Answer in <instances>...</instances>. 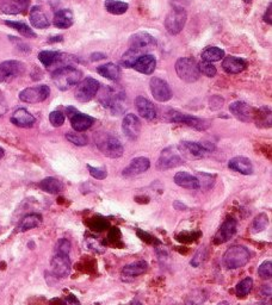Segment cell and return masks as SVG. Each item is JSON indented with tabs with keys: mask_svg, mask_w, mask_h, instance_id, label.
Returning a JSON list of instances; mask_svg holds the SVG:
<instances>
[{
	"mask_svg": "<svg viewBox=\"0 0 272 305\" xmlns=\"http://www.w3.org/2000/svg\"><path fill=\"white\" fill-rule=\"evenodd\" d=\"M51 79L60 91H67L80 83L82 72L78 71L77 68H73V67H62V68L56 69L51 74Z\"/></svg>",
	"mask_w": 272,
	"mask_h": 305,
	"instance_id": "6da1fadb",
	"label": "cell"
},
{
	"mask_svg": "<svg viewBox=\"0 0 272 305\" xmlns=\"http://www.w3.org/2000/svg\"><path fill=\"white\" fill-rule=\"evenodd\" d=\"M95 144L99 152L110 159H118L123 155L124 148L120 139L115 137L114 135L108 132H103L97 135L95 137Z\"/></svg>",
	"mask_w": 272,
	"mask_h": 305,
	"instance_id": "7a4b0ae2",
	"label": "cell"
},
{
	"mask_svg": "<svg viewBox=\"0 0 272 305\" xmlns=\"http://www.w3.org/2000/svg\"><path fill=\"white\" fill-rule=\"evenodd\" d=\"M251 254L247 248L242 246H233L225 253L224 265L228 269H236L244 267L250 261Z\"/></svg>",
	"mask_w": 272,
	"mask_h": 305,
	"instance_id": "3957f363",
	"label": "cell"
},
{
	"mask_svg": "<svg viewBox=\"0 0 272 305\" xmlns=\"http://www.w3.org/2000/svg\"><path fill=\"white\" fill-rule=\"evenodd\" d=\"M176 72L177 75L183 81L186 83H195L199 79L198 63L190 57H181L176 62Z\"/></svg>",
	"mask_w": 272,
	"mask_h": 305,
	"instance_id": "277c9868",
	"label": "cell"
},
{
	"mask_svg": "<svg viewBox=\"0 0 272 305\" xmlns=\"http://www.w3.org/2000/svg\"><path fill=\"white\" fill-rule=\"evenodd\" d=\"M187 19V13L181 6H173L165 19V28L171 35H178L183 30Z\"/></svg>",
	"mask_w": 272,
	"mask_h": 305,
	"instance_id": "5b68a950",
	"label": "cell"
},
{
	"mask_svg": "<svg viewBox=\"0 0 272 305\" xmlns=\"http://www.w3.org/2000/svg\"><path fill=\"white\" fill-rule=\"evenodd\" d=\"M99 83L93 78H85L78 86L75 91V98L80 103H86V101L92 100L94 95L99 91Z\"/></svg>",
	"mask_w": 272,
	"mask_h": 305,
	"instance_id": "8992f818",
	"label": "cell"
},
{
	"mask_svg": "<svg viewBox=\"0 0 272 305\" xmlns=\"http://www.w3.org/2000/svg\"><path fill=\"white\" fill-rule=\"evenodd\" d=\"M50 94V88L47 85H39L34 87H28L19 93V99L24 103L36 104L45 101Z\"/></svg>",
	"mask_w": 272,
	"mask_h": 305,
	"instance_id": "52a82bcc",
	"label": "cell"
},
{
	"mask_svg": "<svg viewBox=\"0 0 272 305\" xmlns=\"http://www.w3.org/2000/svg\"><path fill=\"white\" fill-rule=\"evenodd\" d=\"M25 67L22 62L16 60H8L0 63V83H10L17 77L23 74Z\"/></svg>",
	"mask_w": 272,
	"mask_h": 305,
	"instance_id": "ba28073f",
	"label": "cell"
},
{
	"mask_svg": "<svg viewBox=\"0 0 272 305\" xmlns=\"http://www.w3.org/2000/svg\"><path fill=\"white\" fill-rule=\"evenodd\" d=\"M184 160L179 154L176 152V149L173 147H169L166 149L163 150L160 158H159L157 162L158 170L161 171H167L171 168H175L183 165Z\"/></svg>",
	"mask_w": 272,
	"mask_h": 305,
	"instance_id": "9c48e42d",
	"label": "cell"
},
{
	"mask_svg": "<svg viewBox=\"0 0 272 305\" xmlns=\"http://www.w3.org/2000/svg\"><path fill=\"white\" fill-rule=\"evenodd\" d=\"M169 120L171 122H176V123H181L184 126L193 128L195 130H207V128L210 126L209 122L201 120V118L195 117V116L184 115V113H179L176 111H171Z\"/></svg>",
	"mask_w": 272,
	"mask_h": 305,
	"instance_id": "30bf717a",
	"label": "cell"
},
{
	"mask_svg": "<svg viewBox=\"0 0 272 305\" xmlns=\"http://www.w3.org/2000/svg\"><path fill=\"white\" fill-rule=\"evenodd\" d=\"M179 153L181 154V156L189 159V160H198L203 159L207 155L209 149L205 148L202 144L196 143V142H189V141H181L179 143L178 148Z\"/></svg>",
	"mask_w": 272,
	"mask_h": 305,
	"instance_id": "8fae6325",
	"label": "cell"
},
{
	"mask_svg": "<svg viewBox=\"0 0 272 305\" xmlns=\"http://www.w3.org/2000/svg\"><path fill=\"white\" fill-rule=\"evenodd\" d=\"M149 87L153 98L160 103H166L172 98V89H171L169 84L160 78H152Z\"/></svg>",
	"mask_w": 272,
	"mask_h": 305,
	"instance_id": "7c38bea8",
	"label": "cell"
},
{
	"mask_svg": "<svg viewBox=\"0 0 272 305\" xmlns=\"http://www.w3.org/2000/svg\"><path fill=\"white\" fill-rule=\"evenodd\" d=\"M124 91L122 88H116V87H104L102 93L99 95V99L103 105L110 109H117L122 100H124Z\"/></svg>",
	"mask_w": 272,
	"mask_h": 305,
	"instance_id": "4fadbf2b",
	"label": "cell"
},
{
	"mask_svg": "<svg viewBox=\"0 0 272 305\" xmlns=\"http://www.w3.org/2000/svg\"><path fill=\"white\" fill-rule=\"evenodd\" d=\"M129 43L132 50H135L137 51V53L142 54L143 51H147L149 50V49L155 48V45H157V40L147 33H137L135 34L134 36H132Z\"/></svg>",
	"mask_w": 272,
	"mask_h": 305,
	"instance_id": "5bb4252c",
	"label": "cell"
},
{
	"mask_svg": "<svg viewBox=\"0 0 272 305\" xmlns=\"http://www.w3.org/2000/svg\"><path fill=\"white\" fill-rule=\"evenodd\" d=\"M236 231H238V222H236V219H227L220 226L218 234L214 237V243L215 245H222V243L227 242L236 234Z\"/></svg>",
	"mask_w": 272,
	"mask_h": 305,
	"instance_id": "9a60e30c",
	"label": "cell"
},
{
	"mask_svg": "<svg viewBox=\"0 0 272 305\" xmlns=\"http://www.w3.org/2000/svg\"><path fill=\"white\" fill-rule=\"evenodd\" d=\"M122 129L127 137L132 139V141H135V139L138 138L141 133V122L134 113H128L123 118Z\"/></svg>",
	"mask_w": 272,
	"mask_h": 305,
	"instance_id": "2e32d148",
	"label": "cell"
},
{
	"mask_svg": "<svg viewBox=\"0 0 272 305\" xmlns=\"http://www.w3.org/2000/svg\"><path fill=\"white\" fill-rule=\"evenodd\" d=\"M229 111L235 118L241 122H251L254 120V111L248 104L244 101H234L229 105Z\"/></svg>",
	"mask_w": 272,
	"mask_h": 305,
	"instance_id": "e0dca14e",
	"label": "cell"
},
{
	"mask_svg": "<svg viewBox=\"0 0 272 305\" xmlns=\"http://www.w3.org/2000/svg\"><path fill=\"white\" fill-rule=\"evenodd\" d=\"M51 269L54 275L59 278H66L71 272V260L68 255L56 254L51 259Z\"/></svg>",
	"mask_w": 272,
	"mask_h": 305,
	"instance_id": "ac0fdd59",
	"label": "cell"
},
{
	"mask_svg": "<svg viewBox=\"0 0 272 305\" xmlns=\"http://www.w3.org/2000/svg\"><path fill=\"white\" fill-rule=\"evenodd\" d=\"M150 167V162L147 158H143V156H140V158H136L133 160L132 162L122 171V175L127 176H135L138 175V174H142L148 171V168Z\"/></svg>",
	"mask_w": 272,
	"mask_h": 305,
	"instance_id": "d6986e66",
	"label": "cell"
},
{
	"mask_svg": "<svg viewBox=\"0 0 272 305\" xmlns=\"http://www.w3.org/2000/svg\"><path fill=\"white\" fill-rule=\"evenodd\" d=\"M29 0H0V11L5 14H19L27 11Z\"/></svg>",
	"mask_w": 272,
	"mask_h": 305,
	"instance_id": "ffe728a7",
	"label": "cell"
},
{
	"mask_svg": "<svg viewBox=\"0 0 272 305\" xmlns=\"http://www.w3.org/2000/svg\"><path fill=\"white\" fill-rule=\"evenodd\" d=\"M135 107L136 110H137V112L140 113L141 117L147 121L154 120L155 116H157V110H155L154 104L144 97L136 98Z\"/></svg>",
	"mask_w": 272,
	"mask_h": 305,
	"instance_id": "44dd1931",
	"label": "cell"
},
{
	"mask_svg": "<svg viewBox=\"0 0 272 305\" xmlns=\"http://www.w3.org/2000/svg\"><path fill=\"white\" fill-rule=\"evenodd\" d=\"M148 269V263L144 260L135 261V262L126 265L122 269V279L124 280H132L138 275L143 274Z\"/></svg>",
	"mask_w": 272,
	"mask_h": 305,
	"instance_id": "7402d4cb",
	"label": "cell"
},
{
	"mask_svg": "<svg viewBox=\"0 0 272 305\" xmlns=\"http://www.w3.org/2000/svg\"><path fill=\"white\" fill-rule=\"evenodd\" d=\"M155 67H157V61H155V57L149 54H146V55H142V56H140L137 60H136L134 66H133V68H134L136 72H138V73L149 75L154 72Z\"/></svg>",
	"mask_w": 272,
	"mask_h": 305,
	"instance_id": "603a6c76",
	"label": "cell"
},
{
	"mask_svg": "<svg viewBox=\"0 0 272 305\" xmlns=\"http://www.w3.org/2000/svg\"><path fill=\"white\" fill-rule=\"evenodd\" d=\"M69 120H71L72 128H73L77 132L86 131V130L90 129L94 123V120L91 116H88L85 115V113L80 112H75Z\"/></svg>",
	"mask_w": 272,
	"mask_h": 305,
	"instance_id": "cb8c5ba5",
	"label": "cell"
},
{
	"mask_svg": "<svg viewBox=\"0 0 272 305\" xmlns=\"http://www.w3.org/2000/svg\"><path fill=\"white\" fill-rule=\"evenodd\" d=\"M228 167L230 170L239 172L244 175H251L253 173V165L250 161V159L245 158V156H235L228 162Z\"/></svg>",
	"mask_w": 272,
	"mask_h": 305,
	"instance_id": "d4e9b609",
	"label": "cell"
},
{
	"mask_svg": "<svg viewBox=\"0 0 272 305\" xmlns=\"http://www.w3.org/2000/svg\"><path fill=\"white\" fill-rule=\"evenodd\" d=\"M11 122L14 124V126L19 127V128H30L35 124V117L31 115L28 110L25 109H17L16 111L13 112L12 117H11Z\"/></svg>",
	"mask_w": 272,
	"mask_h": 305,
	"instance_id": "484cf974",
	"label": "cell"
},
{
	"mask_svg": "<svg viewBox=\"0 0 272 305\" xmlns=\"http://www.w3.org/2000/svg\"><path fill=\"white\" fill-rule=\"evenodd\" d=\"M175 182L178 186L183 188H187V190H198L199 188V181L197 176L192 175V174L187 172H178L175 175Z\"/></svg>",
	"mask_w": 272,
	"mask_h": 305,
	"instance_id": "4316f807",
	"label": "cell"
},
{
	"mask_svg": "<svg viewBox=\"0 0 272 305\" xmlns=\"http://www.w3.org/2000/svg\"><path fill=\"white\" fill-rule=\"evenodd\" d=\"M246 67H247V62H246L245 60L239 59V57L235 56L226 57L224 62H222V68L229 74L241 73L242 71H245Z\"/></svg>",
	"mask_w": 272,
	"mask_h": 305,
	"instance_id": "83f0119b",
	"label": "cell"
},
{
	"mask_svg": "<svg viewBox=\"0 0 272 305\" xmlns=\"http://www.w3.org/2000/svg\"><path fill=\"white\" fill-rule=\"evenodd\" d=\"M73 13L71 10H60L55 13L54 25L59 29H68L73 25Z\"/></svg>",
	"mask_w": 272,
	"mask_h": 305,
	"instance_id": "f1b7e54d",
	"label": "cell"
},
{
	"mask_svg": "<svg viewBox=\"0 0 272 305\" xmlns=\"http://www.w3.org/2000/svg\"><path fill=\"white\" fill-rule=\"evenodd\" d=\"M98 74L102 77L106 78V79L117 81L121 78V68L115 63H104V65L97 67Z\"/></svg>",
	"mask_w": 272,
	"mask_h": 305,
	"instance_id": "f546056e",
	"label": "cell"
},
{
	"mask_svg": "<svg viewBox=\"0 0 272 305\" xmlns=\"http://www.w3.org/2000/svg\"><path fill=\"white\" fill-rule=\"evenodd\" d=\"M41 223H42L41 215L30 214V215H27V216L21 220V223H19L18 228L17 229H18V231H28V230H30V229L40 226Z\"/></svg>",
	"mask_w": 272,
	"mask_h": 305,
	"instance_id": "4dcf8cb0",
	"label": "cell"
},
{
	"mask_svg": "<svg viewBox=\"0 0 272 305\" xmlns=\"http://www.w3.org/2000/svg\"><path fill=\"white\" fill-rule=\"evenodd\" d=\"M40 188L45 191V192L56 194L63 190V184L60 180L49 176V178L43 179L42 181L40 182Z\"/></svg>",
	"mask_w": 272,
	"mask_h": 305,
	"instance_id": "1f68e13d",
	"label": "cell"
},
{
	"mask_svg": "<svg viewBox=\"0 0 272 305\" xmlns=\"http://www.w3.org/2000/svg\"><path fill=\"white\" fill-rule=\"evenodd\" d=\"M30 23L34 28L45 29L49 27V20L39 7H34L30 12Z\"/></svg>",
	"mask_w": 272,
	"mask_h": 305,
	"instance_id": "d6a6232c",
	"label": "cell"
},
{
	"mask_svg": "<svg viewBox=\"0 0 272 305\" xmlns=\"http://www.w3.org/2000/svg\"><path fill=\"white\" fill-rule=\"evenodd\" d=\"M5 24H6L7 27L14 29L16 31H18L22 36L28 37V39H35V37H36V34L34 33L33 29L29 27L28 24H25V23L12 22V20H5Z\"/></svg>",
	"mask_w": 272,
	"mask_h": 305,
	"instance_id": "836d02e7",
	"label": "cell"
},
{
	"mask_svg": "<svg viewBox=\"0 0 272 305\" xmlns=\"http://www.w3.org/2000/svg\"><path fill=\"white\" fill-rule=\"evenodd\" d=\"M225 51L222 49L218 48V46H211V48L205 49L202 53V61L205 62H215V61H220L224 59Z\"/></svg>",
	"mask_w": 272,
	"mask_h": 305,
	"instance_id": "e575fe53",
	"label": "cell"
},
{
	"mask_svg": "<svg viewBox=\"0 0 272 305\" xmlns=\"http://www.w3.org/2000/svg\"><path fill=\"white\" fill-rule=\"evenodd\" d=\"M105 8L106 11L112 14H123L128 10V4L127 2L120 1V0H105Z\"/></svg>",
	"mask_w": 272,
	"mask_h": 305,
	"instance_id": "d590c367",
	"label": "cell"
},
{
	"mask_svg": "<svg viewBox=\"0 0 272 305\" xmlns=\"http://www.w3.org/2000/svg\"><path fill=\"white\" fill-rule=\"evenodd\" d=\"M61 56H62V55H61V53H59V51L43 50L39 54V60L43 66L49 67V66L53 65V63L57 62V61L61 59Z\"/></svg>",
	"mask_w": 272,
	"mask_h": 305,
	"instance_id": "8d00e7d4",
	"label": "cell"
},
{
	"mask_svg": "<svg viewBox=\"0 0 272 305\" xmlns=\"http://www.w3.org/2000/svg\"><path fill=\"white\" fill-rule=\"evenodd\" d=\"M256 124L260 128L271 127V111L269 109H260L254 113Z\"/></svg>",
	"mask_w": 272,
	"mask_h": 305,
	"instance_id": "74e56055",
	"label": "cell"
},
{
	"mask_svg": "<svg viewBox=\"0 0 272 305\" xmlns=\"http://www.w3.org/2000/svg\"><path fill=\"white\" fill-rule=\"evenodd\" d=\"M207 301V293L203 290H195L187 296L186 305H201Z\"/></svg>",
	"mask_w": 272,
	"mask_h": 305,
	"instance_id": "f35d334b",
	"label": "cell"
},
{
	"mask_svg": "<svg viewBox=\"0 0 272 305\" xmlns=\"http://www.w3.org/2000/svg\"><path fill=\"white\" fill-rule=\"evenodd\" d=\"M140 56H142V54L129 49L127 53H124L122 59H121V65H122L123 67H126V68H133V66H134L136 60H137Z\"/></svg>",
	"mask_w": 272,
	"mask_h": 305,
	"instance_id": "ab89813d",
	"label": "cell"
},
{
	"mask_svg": "<svg viewBox=\"0 0 272 305\" xmlns=\"http://www.w3.org/2000/svg\"><path fill=\"white\" fill-rule=\"evenodd\" d=\"M252 287H253V280H252L251 278L242 279L240 283H238V285H236V295H238L239 297H245V296H247L248 293L251 292Z\"/></svg>",
	"mask_w": 272,
	"mask_h": 305,
	"instance_id": "60d3db41",
	"label": "cell"
},
{
	"mask_svg": "<svg viewBox=\"0 0 272 305\" xmlns=\"http://www.w3.org/2000/svg\"><path fill=\"white\" fill-rule=\"evenodd\" d=\"M269 224V218L265 214H260L256 217L252 223V232H260L263 231L264 229H266V226Z\"/></svg>",
	"mask_w": 272,
	"mask_h": 305,
	"instance_id": "b9f144b4",
	"label": "cell"
},
{
	"mask_svg": "<svg viewBox=\"0 0 272 305\" xmlns=\"http://www.w3.org/2000/svg\"><path fill=\"white\" fill-rule=\"evenodd\" d=\"M66 138H67L71 143H73L75 144V146H79V147L86 146V144L89 143L88 137H86L85 135H83V133L77 132V131L67 132L66 133Z\"/></svg>",
	"mask_w": 272,
	"mask_h": 305,
	"instance_id": "7bdbcfd3",
	"label": "cell"
},
{
	"mask_svg": "<svg viewBox=\"0 0 272 305\" xmlns=\"http://www.w3.org/2000/svg\"><path fill=\"white\" fill-rule=\"evenodd\" d=\"M207 257H208L207 248H205V247H201V248L196 252V254L193 255L192 260H191V265H192L193 267L202 266L205 259H207Z\"/></svg>",
	"mask_w": 272,
	"mask_h": 305,
	"instance_id": "ee69618b",
	"label": "cell"
},
{
	"mask_svg": "<svg viewBox=\"0 0 272 305\" xmlns=\"http://www.w3.org/2000/svg\"><path fill=\"white\" fill-rule=\"evenodd\" d=\"M198 69H199V73L205 75V77L213 78L216 75L215 66L211 65L210 62H205V61H202V62L198 63Z\"/></svg>",
	"mask_w": 272,
	"mask_h": 305,
	"instance_id": "f6af8a7d",
	"label": "cell"
},
{
	"mask_svg": "<svg viewBox=\"0 0 272 305\" xmlns=\"http://www.w3.org/2000/svg\"><path fill=\"white\" fill-rule=\"evenodd\" d=\"M65 115L61 111H53L49 115V122L51 123V126L55 128H59L63 126L65 123Z\"/></svg>",
	"mask_w": 272,
	"mask_h": 305,
	"instance_id": "bcb514c9",
	"label": "cell"
},
{
	"mask_svg": "<svg viewBox=\"0 0 272 305\" xmlns=\"http://www.w3.org/2000/svg\"><path fill=\"white\" fill-rule=\"evenodd\" d=\"M258 274L262 279H271L272 275V263L271 261H265L258 268Z\"/></svg>",
	"mask_w": 272,
	"mask_h": 305,
	"instance_id": "7dc6e473",
	"label": "cell"
},
{
	"mask_svg": "<svg viewBox=\"0 0 272 305\" xmlns=\"http://www.w3.org/2000/svg\"><path fill=\"white\" fill-rule=\"evenodd\" d=\"M71 251V242L66 239H61L57 241L56 243V254H65L68 255Z\"/></svg>",
	"mask_w": 272,
	"mask_h": 305,
	"instance_id": "c3c4849f",
	"label": "cell"
},
{
	"mask_svg": "<svg viewBox=\"0 0 272 305\" xmlns=\"http://www.w3.org/2000/svg\"><path fill=\"white\" fill-rule=\"evenodd\" d=\"M90 226L95 231H102L105 230L106 228H109V223L103 218H93L92 222L90 223Z\"/></svg>",
	"mask_w": 272,
	"mask_h": 305,
	"instance_id": "681fc988",
	"label": "cell"
},
{
	"mask_svg": "<svg viewBox=\"0 0 272 305\" xmlns=\"http://www.w3.org/2000/svg\"><path fill=\"white\" fill-rule=\"evenodd\" d=\"M89 171H90V174H91L92 176H93L94 179H98V180H103L105 179L106 176H108V172H106L104 168H95V167H92V166H88Z\"/></svg>",
	"mask_w": 272,
	"mask_h": 305,
	"instance_id": "f907efd6",
	"label": "cell"
},
{
	"mask_svg": "<svg viewBox=\"0 0 272 305\" xmlns=\"http://www.w3.org/2000/svg\"><path fill=\"white\" fill-rule=\"evenodd\" d=\"M222 105H224V98L219 97V95H214L209 99V106L213 110H219L221 109Z\"/></svg>",
	"mask_w": 272,
	"mask_h": 305,
	"instance_id": "816d5d0a",
	"label": "cell"
},
{
	"mask_svg": "<svg viewBox=\"0 0 272 305\" xmlns=\"http://www.w3.org/2000/svg\"><path fill=\"white\" fill-rule=\"evenodd\" d=\"M88 245H89L90 248L93 249V251H97L99 253H103L104 251H105V249H104L102 247V245H99V242H98L97 239H92V237H91V239H89Z\"/></svg>",
	"mask_w": 272,
	"mask_h": 305,
	"instance_id": "f5cc1de1",
	"label": "cell"
},
{
	"mask_svg": "<svg viewBox=\"0 0 272 305\" xmlns=\"http://www.w3.org/2000/svg\"><path fill=\"white\" fill-rule=\"evenodd\" d=\"M61 305H80V303H79V301H78V299L75 298L73 295H69L65 299H63V302H62Z\"/></svg>",
	"mask_w": 272,
	"mask_h": 305,
	"instance_id": "db71d44e",
	"label": "cell"
},
{
	"mask_svg": "<svg viewBox=\"0 0 272 305\" xmlns=\"http://www.w3.org/2000/svg\"><path fill=\"white\" fill-rule=\"evenodd\" d=\"M272 6L271 5H269L268 10H266V12L264 14V22L266 23V24H272Z\"/></svg>",
	"mask_w": 272,
	"mask_h": 305,
	"instance_id": "11a10c76",
	"label": "cell"
},
{
	"mask_svg": "<svg viewBox=\"0 0 272 305\" xmlns=\"http://www.w3.org/2000/svg\"><path fill=\"white\" fill-rule=\"evenodd\" d=\"M6 112H7V104L6 101H5L4 97L0 94V116L5 115Z\"/></svg>",
	"mask_w": 272,
	"mask_h": 305,
	"instance_id": "9f6ffc18",
	"label": "cell"
},
{
	"mask_svg": "<svg viewBox=\"0 0 272 305\" xmlns=\"http://www.w3.org/2000/svg\"><path fill=\"white\" fill-rule=\"evenodd\" d=\"M105 57H106V55H104L102 53H94V54L91 55V60H93V61L105 59Z\"/></svg>",
	"mask_w": 272,
	"mask_h": 305,
	"instance_id": "6f0895ef",
	"label": "cell"
},
{
	"mask_svg": "<svg viewBox=\"0 0 272 305\" xmlns=\"http://www.w3.org/2000/svg\"><path fill=\"white\" fill-rule=\"evenodd\" d=\"M175 208L177 209V210H186V209H187L186 206L183 204V203H179L178 200H177V202H175Z\"/></svg>",
	"mask_w": 272,
	"mask_h": 305,
	"instance_id": "680465c9",
	"label": "cell"
},
{
	"mask_svg": "<svg viewBox=\"0 0 272 305\" xmlns=\"http://www.w3.org/2000/svg\"><path fill=\"white\" fill-rule=\"evenodd\" d=\"M132 305H142V304H141L140 302L137 301V299H135V301H133V302H132Z\"/></svg>",
	"mask_w": 272,
	"mask_h": 305,
	"instance_id": "91938a15",
	"label": "cell"
},
{
	"mask_svg": "<svg viewBox=\"0 0 272 305\" xmlns=\"http://www.w3.org/2000/svg\"><path fill=\"white\" fill-rule=\"evenodd\" d=\"M4 154H5V152H4V149H2L1 147H0V159L2 158V156H4Z\"/></svg>",
	"mask_w": 272,
	"mask_h": 305,
	"instance_id": "94428289",
	"label": "cell"
},
{
	"mask_svg": "<svg viewBox=\"0 0 272 305\" xmlns=\"http://www.w3.org/2000/svg\"><path fill=\"white\" fill-rule=\"evenodd\" d=\"M218 305H229V303H228V302H221V303H219Z\"/></svg>",
	"mask_w": 272,
	"mask_h": 305,
	"instance_id": "6125c7cd",
	"label": "cell"
},
{
	"mask_svg": "<svg viewBox=\"0 0 272 305\" xmlns=\"http://www.w3.org/2000/svg\"><path fill=\"white\" fill-rule=\"evenodd\" d=\"M244 1H246V2H251L252 0H244Z\"/></svg>",
	"mask_w": 272,
	"mask_h": 305,
	"instance_id": "be15d7a7",
	"label": "cell"
},
{
	"mask_svg": "<svg viewBox=\"0 0 272 305\" xmlns=\"http://www.w3.org/2000/svg\"><path fill=\"white\" fill-rule=\"evenodd\" d=\"M256 305H264V304H256Z\"/></svg>",
	"mask_w": 272,
	"mask_h": 305,
	"instance_id": "e7e4bbea",
	"label": "cell"
}]
</instances>
